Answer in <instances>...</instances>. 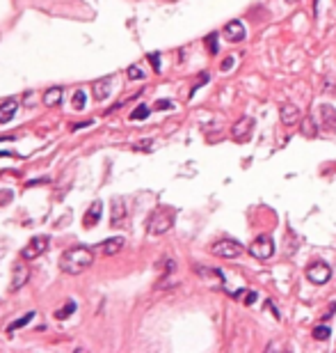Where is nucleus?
Here are the masks:
<instances>
[{
	"label": "nucleus",
	"instance_id": "obj_16",
	"mask_svg": "<svg viewBox=\"0 0 336 353\" xmlns=\"http://www.w3.org/2000/svg\"><path fill=\"white\" fill-rule=\"evenodd\" d=\"M62 101V87H51V90L44 92V106L53 108Z\"/></svg>",
	"mask_w": 336,
	"mask_h": 353
},
{
	"label": "nucleus",
	"instance_id": "obj_6",
	"mask_svg": "<svg viewBox=\"0 0 336 353\" xmlns=\"http://www.w3.org/2000/svg\"><path fill=\"white\" fill-rule=\"evenodd\" d=\"M332 278V269L325 262H313L307 269V280L313 284H325Z\"/></svg>",
	"mask_w": 336,
	"mask_h": 353
},
{
	"label": "nucleus",
	"instance_id": "obj_9",
	"mask_svg": "<svg viewBox=\"0 0 336 353\" xmlns=\"http://www.w3.org/2000/svg\"><path fill=\"white\" fill-rule=\"evenodd\" d=\"M30 280V269L25 262L14 264V280H12V291H18L21 287H25V282Z\"/></svg>",
	"mask_w": 336,
	"mask_h": 353
},
{
	"label": "nucleus",
	"instance_id": "obj_23",
	"mask_svg": "<svg viewBox=\"0 0 336 353\" xmlns=\"http://www.w3.org/2000/svg\"><path fill=\"white\" fill-rule=\"evenodd\" d=\"M206 46H208V53H211V55H218L220 46H218V35H215V32L206 37Z\"/></svg>",
	"mask_w": 336,
	"mask_h": 353
},
{
	"label": "nucleus",
	"instance_id": "obj_1",
	"mask_svg": "<svg viewBox=\"0 0 336 353\" xmlns=\"http://www.w3.org/2000/svg\"><path fill=\"white\" fill-rule=\"evenodd\" d=\"M92 264H94V252L85 246L69 248V250H64L62 257H59V269L64 271V273H69V276H80Z\"/></svg>",
	"mask_w": 336,
	"mask_h": 353
},
{
	"label": "nucleus",
	"instance_id": "obj_11",
	"mask_svg": "<svg viewBox=\"0 0 336 353\" xmlns=\"http://www.w3.org/2000/svg\"><path fill=\"white\" fill-rule=\"evenodd\" d=\"M224 37L233 44L242 42V39H245V25H242L240 21H231V23H226V28H224Z\"/></svg>",
	"mask_w": 336,
	"mask_h": 353
},
{
	"label": "nucleus",
	"instance_id": "obj_24",
	"mask_svg": "<svg viewBox=\"0 0 336 353\" xmlns=\"http://www.w3.org/2000/svg\"><path fill=\"white\" fill-rule=\"evenodd\" d=\"M330 335H332V333H330V328H327V326H318V328H313V337H316V340H320V342H325Z\"/></svg>",
	"mask_w": 336,
	"mask_h": 353
},
{
	"label": "nucleus",
	"instance_id": "obj_25",
	"mask_svg": "<svg viewBox=\"0 0 336 353\" xmlns=\"http://www.w3.org/2000/svg\"><path fill=\"white\" fill-rule=\"evenodd\" d=\"M197 273H199L201 278H211V276L222 278V273H220V271H215V269H204V266H197Z\"/></svg>",
	"mask_w": 336,
	"mask_h": 353
},
{
	"label": "nucleus",
	"instance_id": "obj_13",
	"mask_svg": "<svg viewBox=\"0 0 336 353\" xmlns=\"http://www.w3.org/2000/svg\"><path fill=\"white\" fill-rule=\"evenodd\" d=\"M18 110V103L14 99H5V101L0 103V124H7V122L14 120V115Z\"/></svg>",
	"mask_w": 336,
	"mask_h": 353
},
{
	"label": "nucleus",
	"instance_id": "obj_2",
	"mask_svg": "<svg viewBox=\"0 0 336 353\" xmlns=\"http://www.w3.org/2000/svg\"><path fill=\"white\" fill-rule=\"evenodd\" d=\"M174 209H167V207H160V209L154 211V215L149 218V234H154V236H158V234H165L167 229L174 225Z\"/></svg>",
	"mask_w": 336,
	"mask_h": 353
},
{
	"label": "nucleus",
	"instance_id": "obj_19",
	"mask_svg": "<svg viewBox=\"0 0 336 353\" xmlns=\"http://www.w3.org/2000/svg\"><path fill=\"white\" fill-rule=\"evenodd\" d=\"M35 317H37V312H25V314H23L21 319H16L14 323H9V328H7V333H14V330H18V328H23V326H28V323L32 321Z\"/></svg>",
	"mask_w": 336,
	"mask_h": 353
},
{
	"label": "nucleus",
	"instance_id": "obj_14",
	"mask_svg": "<svg viewBox=\"0 0 336 353\" xmlns=\"http://www.w3.org/2000/svg\"><path fill=\"white\" fill-rule=\"evenodd\" d=\"M92 92H94L96 101L108 99V94H110V78H99V80H94V83H92Z\"/></svg>",
	"mask_w": 336,
	"mask_h": 353
},
{
	"label": "nucleus",
	"instance_id": "obj_5",
	"mask_svg": "<svg viewBox=\"0 0 336 353\" xmlns=\"http://www.w3.org/2000/svg\"><path fill=\"white\" fill-rule=\"evenodd\" d=\"M48 236H44V234H39V236H35V239L30 241L28 246L23 248V250H21V257L23 259H37V257H42L44 252H46V248H48Z\"/></svg>",
	"mask_w": 336,
	"mask_h": 353
},
{
	"label": "nucleus",
	"instance_id": "obj_17",
	"mask_svg": "<svg viewBox=\"0 0 336 353\" xmlns=\"http://www.w3.org/2000/svg\"><path fill=\"white\" fill-rule=\"evenodd\" d=\"M320 113H323V126L327 129V131H332L336 126V110L332 106H320Z\"/></svg>",
	"mask_w": 336,
	"mask_h": 353
},
{
	"label": "nucleus",
	"instance_id": "obj_27",
	"mask_svg": "<svg viewBox=\"0 0 336 353\" xmlns=\"http://www.w3.org/2000/svg\"><path fill=\"white\" fill-rule=\"evenodd\" d=\"M256 298H259V293H256V291H247L242 300H245V305H254V303H256Z\"/></svg>",
	"mask_w": 336,
	"mask_h": 353
},
{
	"label": "nucleus",
	"instance_id": "obj_10",
	"mask_svg": "<svg viewBox=\"0 0 336 353\" xmlns=\"http://www.w3.org/2000/svg\"><path fill=\"white\" fill-rule=\"evenodd\" d=\"M126 202L121 198H114L112 200V213H110V225L112 227H119L121 222L126 220Z\"/></svg>",
	"mask_w": 336,
	"mask_h": 353
},
{
	"label": "nucleus",
	"instance_id": "obj_20",
	"mask_svg": "<svg viewBox=\"0 0 336 353\" xmlns=\"http://www.w3.org/2000/svg\"><path fill=\"white\" fill-rule=\"evenodd\" d=\"M71 101H73V108H76V110H83L85 103H87V94H85V90H78Z\"/></svg>",
	"mask_w": 336,
	"mask_h": 353
},
{
	"label": "nucleus",
	"instance_id": "obj_30",
	"mask_svg": "<svg viewBox=\"0 0 336 353\" xmlns=\"http://www.w3.org/2000/svg\"><path fill=\"white\" fill-rule=\"evenodd\" d=\"M231 65H233V58H226V62H222V71H229Z\"/></svg>",
	"mask_w": 336,
	"mask_h": 353
},
{
	"label": "nucleus",
	"instance_id": "obj_15",
	"mask_svg": "<svg viewBox=\"0 0 336 353\" xmlns=\"http://www.w3.org/2000/svg\"><path fill=\"white\" fill-rule=\"evenodd\" d=\"M124 236H112V239H108V241H103V255H108V257H112V255H117L121 248H124Z\"/></svg>",
	"mask_w": 336,
	"mask_h": 353
},
{
	"label": "nucleus",
	"instance_id": "obj_3",
	"mask_svg": "<svg viewBox=\"0 0 336 353\" xmlns=\"http://www.w3.org/2000/svg\"><path fill=\"white\" fill-rule=\"evenodd\" d=\"M211 252L220 259H236L242 255V246L233 239H220L211 246Z\"/></svg>",
	"mask_w": 336,
	"mask_h": 353
},
{
	"label": "nucleus",
	"instance_id": "obj_12",
	"mask_svg": "<svg viewBox=\"0 0 336 353\" xmlns=\"http://www.w3.org/2000/svg\"><path fill=\"white\" fill-rule=\"evenodd\" d=\"M101 213H103V202H92V207H89V211L85 213V218H83V225L85 227H94V225H99V220H101Z\"/></svg>",
	"mask_w": 336,
	"mask_h": 353
},
{
	"label": "nucleus",
	"instance_id": "obj_21",
	"mask_svg": "<svg viewBox=\"0 0 336 353\" xmlns=\"http://www.w3.org/2000/svg\"><path fill=\"white\" fill-rule=\"evenodd\" d=\"M126 76H128L130 80H142V78H144V71H142L140 65H130L128 69H126Z\"/></svg>",
	"mask_w": 336,
	"mask_h": 353
},
{
	"label": "nucleus",
	"instance_id": "obj_8",
	"mask_svg": "<svg viewBox=\"0 0 336 353\" xmlns=\"http://www.w3.org/2000/svg\"><path fill=\"white\" fill-rule=\"evenodd\" d=\"M279 117H281L283 126H293L302 120V110L295 106V103H283L281 110H279Z\"/></svg>",
	"mask_w": 336,
	"mask_h": 353
},
{
	"label": "nucleus",
	"instance_id": "obj_22",
	"mask_svg": "<svg viewBox=\"0 0 336 353\" xmlns=\"http://www.w3.org/2000/svg\"><path fill=\"white\" fill-rule=\"evenodd\" d=\"M147 117H149V108L147 106H137L135 110H133V115H130V120H133V122L147 120Z\"/></svg>",
	"mask_w": 336,
	"mask_h": 353
},
{
	"label": "nucleus",
	"instance_id": "obj_7",
	"mask_svg": "<svg viewBox=\"0 0 336 353\" xmlns=\"http://www.w3.org/2000/svg\"><path fill=\"white\" fill-rule=\"evenodd\" d=\"M252 131H254V120L252 117H242V120H238L236 124H233V129H231L236 142H247V140L252 138Z\"/></svg>",
	"mask_w": 336,
	"mask_h": 353
},
{
	"label": "nucleus",
	"instance_id": "obj_18",
	"mask_svg": "<svg viewBox=\"0 0 336 353\" xmlns=\"http://www.w3.org/2000/svg\"><path fill=\"white\" fill-rule=\"evenodd\" d=\"M73 312H76V303H73V300H66V303L59 307V310H55V319L64 321V319H69L71 314H73Z\"/></svg>",
	"mask_w": 336,
	"mask_h": 353
},
{
	"label": "nucleus",
	"instance_id": "obj_4",
	"mask_svg": "<svg viewBox=\"0 0 336 353\" xmlns=\"http://www.w3.org/2000/svg\"><path fill=\"white\" fill-rule=\"evenodd\" d=\"M249 255L254 259H270L275 255V243H272L270 236H256V239L249 243Z\"/></svg>",
	"mask_w": 336,
	"mask_h": 353
},
{
	"label": "nucleus",
	"instance_id": "obj_31",
	"mask_svg": "<svg viewBox=\"0 0 336 353\" xmlns=\"http://www.w3.org/2000/svg\"><path fill=\"white\" fill-rule=\"evenodd\" d=\"M286 2H295V0H286Z\"/></svg>",
	"mask_w": 336,
	"mask_h": 353
},
{
	"label": "nucleus",
	"instance_id": "obj_29",
	"mask_svg": "<svg viewBox=\"0 0 336 353\" xmlns=\"http://www.w3.org/2000/svg\"><path fill=\"white\" fill-rule=\"evenodd\" d=\"M156 108H158V110H167V108H171V101H158Z\"/></svg>",
	"mask_w": 336,
	"mask_h": 353
},
{
	"label": "nucleus",
	"instance_id": "obj_26",
	"mask_svg": "<svg viewBox=\"0 0 336 353\" xmlns=\"http://www.w3.org/2000/svg\"><path fill=\"white\" fill-rule=\"evenodd\" d=\"M147 60L151 62L154 71H156V73H160V53H149V55H147Z\"/></svg>",
	"mask_w": 336,
	"mask_h": 353
},
{
	"label": "nucleus",
	"instance_id": "obj_28",
	"mask_svg": "<svg viewBox=\"0 0 336 353\" xmlns=\"http://www.w3.org/2000/svg\"><path fill=\"white\" fill-rule=\"evenodd\" d=\"M304 133H307V136H313V122L311 120H304Z\"/></svg>",
	"mask_w": 336,
	"mask_h": 353
}]
</instances>
